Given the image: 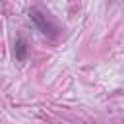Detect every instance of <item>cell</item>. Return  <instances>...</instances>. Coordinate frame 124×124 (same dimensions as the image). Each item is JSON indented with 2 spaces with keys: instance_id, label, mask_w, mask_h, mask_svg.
<instances>
[{
  "instance_id": "6da1fadb",
  "label": "cell",
  "mask_w": 124,
  "mask_h": 124,
  "mask_svg": "<svg viewBox=\"0 0 124 124\" xmlns=\"http://www.w3.org/2000/svg\"><path fill=\"white\" fill-rule=\"evenodd\" d=\"M29 17H31V21L37 25V29L41 31V33H45V35H48V37H54L56 35V25L50 21V17L45 14V12H41L39 8H31L29 10Z\"/></svg>"
},
{
  "instance_id": "7a4b0ae2",
  "label": "cell",
  "mask_w": 124,
  "mask_h": 124,
  "mask_svg": "<svg viewBox=\"0 0 124 124\" xmlns=\"http://www.w3.org/2000/svg\"><path fill=\"white\" fill-rule=\"evenodd\" d=\"M25 56H27V45H25L23 39H17L16 41V58L17 60H25Z\"/></svg>"
}]
</instances>
